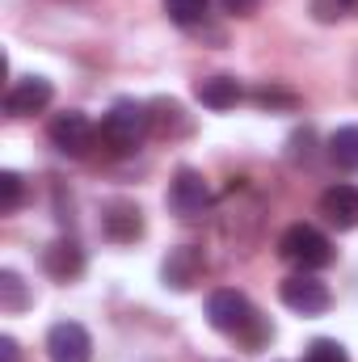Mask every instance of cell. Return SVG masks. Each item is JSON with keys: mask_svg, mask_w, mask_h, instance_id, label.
Instances as JSON below:
<instances>
[{"mask_svg": "<svg viewBox=\"0 0 358 362\" xmlns=\"http://www.w3.org/2000/svg\"><path fill=\"white\" fill-rule=\"evenodd\" d=\"M207 320H211V329H215V333L236 337L249 354H258L270 337H274L270 320L253 308V303H249V295H241V291H232V286L211 291V299H207Z\"/></svg>", "mask_w": 358, "mask_h": 362, "instance_id": "6da1fadb", "label": "cell"}, {"mask_svg": "<svg viewBox=\"0 0 358 362\" xmlns=\"http://www.w3.org/2000/svg\"><path fill=\"white\" fill-rule=\"evenodd\" d=\"M148 131H152V110L139 105V101H131V97H122V101H114V105L105 110L97 135H101V144H105L114 156H127V152H135V148L144 144Z\"/></svg>", "mask_w": 358, "mask_h": 362, "instance_id": "7a4b0ae2", "label": "cell"}, {"mask_svg": "<svg viewBox=\"0 0 358 362\" xmlns=\"http://www.w3.org/2000/svg\"><path fill=\"white\" fill-rule=\"evenodd\" d=\"M278 253H282V262H291L295 270H325L329 262H333V240L321 232V228H312V223H291L287 232H282V240H278Z\"/></svg>", "mask_w": 358, "mask_h": 362, "instance_id": "3957f363", "label": "cell"}, {"mask_svg": "<svg viewBox=\"0 0 358 362\" xmlns=\"http://www.w3.org/2000/svg\"><path fill=\"white\" fill-rule=\"evenodd\" d=\"M47 139H51L64 156L81 160V156H89L93 144H97V127L89 122V114H81V110H64V114H55V118L47 122Z\"/></svg>", "mask_w": 358, "mask_h": 362, "instance_id": "277c9868", "label": "cell"}, {"mask_svg": "<svg viewBox=\"0 0 358 362\" xmlns=\"http://www.w3.org/2000/svg\"><path fill=\"white\" fill-rule=\"evenodd\" d=\"M278 299L291 308V312H299V316H325L329 308H333V295H329V286L316 278V274L299 270L291 274V278H282V286H278Z\"/></svg>", "mask_w": 358, "mask_h": 362, "instance_id": "5b68a950", "label": "cell"}, {"mask_svg": "<svg viewBox=\"0 0 358 362\" xmlns=\"http://www.w3.org/2000/svg\"><path fill=\"white\" fill-rule=\"evenodd\" d=\"M169 206H173V215H181V219H198L211 206L207 177L198 169H178L173 181H169Z\"/></svg>", "mask_w": 358, "mask_h": 362, "instance_id": "8992f818", "label": "cell"}, {"mask_svg": "<svg viewBox=\"0 0 358 362\" xmlns=\"http://www.w3.org/2000/svg\"><path fill=\"white\" fill-rule=\"evenodd\" d=\"M47 358L51 362H93V337L85 325L59 320L47 333Z\"/></svg>", "mask_w": 358, "mask_h": 362, "instance_id": "52a82bcc", "label": "cell"}, {"mask_svg": "<svg viewBox=\"0 0 358 362\" xmlns=\"http://www.w3.org/2000/svg\"><path fill=\"white\" fill-rule=\"evenodd\" d=\"M55 97V85L47 76H21L13 81L8 93H4V114L8 118H30V114H42Z\"/></svg>", "mask_w": 358, "mask_h": 362, "instance_id": "ba28073f", "label": "cell"}, {"mask_svg": "<svg viewBox=\"0 0 358 362\" xmlns=\"http://www.w3.org/2000/svg\"><path fill=\"white\" fill-rule=\"evenodd\" d=\"M101 232L114 245H135L144 236V211L131 198H114V202L101 206Z\"/></svg>", "mask_w": 358, "mask_h": 362, "instance_id": "9c48e42d", "label": "cell"}, {"mask_svg": "<svg viewBox=\"0 0 358 362\" xmlns=\"http://www.w3.org/2000/svg\"><path fill=\"white\" fill-rule=\"evenodd\" d=\"M202 270H207L202 249H198V245H178V249H169V257H165V266H161V278H165L169 291H190V286L202 278Z\"/></svg>", "mask_w": 358, "mask_h": 362, "instance_id": "30bf717a", "label": "cell"}, {"mask_svg": "<svg viewBox=\"0 0 358 362\" xmlns=\"http://www.w3.org/2000/svg\"><path fill=\"white\" fill-rule=\"evenodd\" d=\"M321 215L337 228V232H354L358 228V185L337 181L321 194Z\"/></svg>", "mask_w": 358, "mask_h": 362, "instance_id": "8fae6325", "label": "cell"}, {"mask_svg": "<svg viewBox=\"0 0 358 362\" xmlns=\"http://www.w3.org/2000/svg\"><path fill=\"white\" fill-rule=\"evenodd\" d=\"M42 270L51 274L55 282H72V278H81V270H85V249L76 240L59 236V240H51L42 249Z\"/></svg>", "mask_w": 358, "mask_h": 362, "instance_id": "7c38bea8", "label": "cell"}, {"mask_svg": "<svg viewBox=\"0 0 358 362\" xmlns=\"http://www.w3.org/2000/svg\"><path fill=\"white\" fill-rule=\"evenodd\" d=\"M198 101L207 105V110H232L241 97H245V89H241V81L236 76H207V81H198Z\"/></svg>", "mask_w": 358, "mask_h": 362, "instance_id": "4fadbf2b", "label": "cell"}, {"mask_svg": "<svg viewBox=\"0 0 358 362\" xmlns=\"http://www.w3.org/2000/svg\"><path fill=\"white\" fill-rule=\"evenodd\" d=\"M329 160L346 173H358V127H337L329 135Z\"/></svg>", "mask_w": 358, "mask_h": 362, "instance_id": "5bb4252c", "label": "cell"}, {"mask_svg": "<svg viewBox=\"0 0 358 362\" xmlns=\"http://www.w3.org/2000/svg\"><path fill=\"white\" fill-rule=\"evenodd\" d=\"M30 308V286L17 270H0V312L4 316H17Z\"/></svg>", "mask_w": 358, "mask_h": 362, "instance_id": "9a60e30c", "label": "cell"}, {"mask_svg": "<svg viewBox=\"0 0 358 362\" xmlns=\"http://www.w3.org/2000/svg\"><path fill=\"white\" fill-rule=\"evenodd\" d=\"M207 4H211V0H165V13H169V21H173V25L194 30V25H202V21H207Z\"/></svg>", "mask_w": 358, "mask_h": 362, "instance_id": "2e32d148", "label": "cell"}, {"mask_svg": "<svg viewBox=\"0 0 358 362\" xmlns=\"http://www.w3.org/2000/svg\"><path fill=\"white\" fill-rule=\"evenodd\" d=\"M148 110H152V131H161V135H181V131L190 127V122L181 118L185 110H181L178 101H152Z\"/></svg>", "mask_w": 358, "mask_h": 362, "instance_id": "e0dca14e", "label": "cell"}, {"mask_svg": "<svg viewBox=\"0 0 358 362\" xmlns=\"http://www.w3.org/2000/svg\"><path fill=\"white\" fill-rule=\"evenodd\" d=\"M21 198H25V181L17 177L13 169H4L0 173V215H13L21 206Z\"/></svg>", "mask_w": 358, "mask_h": 362, "instance_id": "ac0fdd59", "label": "cell"}, {"mask_svg": "<svg viewBox=\"0 0 358 362\" xmlns=\"http://www.w3.org/2000/svg\"><path fill=\"white\" fill-rule=\"evenodd\" d=\"M304 362H350L346 358V346L333 341V337H316L308 350H304Z\"/></svg>", "mask_w": 358, "mask_h": 362, "instance_id": "d6986e66", "label": "cell"}, {"mask_svg": "<svg viewBox=\"0 0 358 362\" xmlns=\"http://www.w3.org/2000/svg\"><path fill=\"white\" fill-rule=\"evenodd\" d=\"M350 13V0H312V17L321 21V25H333V21H342Z\"/></svg>", "mask_w": 358, "mask_h": 362, "instance_id": "ffe728a7", "label": "cell"}, {"mask_svg": "<svg viewBox=\"0 0 358 362\" xmlns=\"http://www.w3.org/2000/svg\"><path fill=\"white\" fill-rule=\"evenodd\" d=\"M253 101H258V105H287V110H291V105H295V93L274 89V85H270V89H258V93H253Z\"/></svg>", "mask_w": 358, "mask_h": 362, "instance_id": "44dd1931", "label": "cell"}, {"mask_svg": "<svg viewBox=\"0 0 358 362\" xmlns=\"http://www.w3.org/2000/svg\"><path fill=\"white\" fill-rule=\"evenodd\" d=\"M219 4H224V13H228V17H253L262 0H219Z\"/></svg>", "mask_w": 358, "mask_h": 362, "instance_id": "7402d4cb", "label": "cell"}, {"mask_svg": "<svg viewBox=\"0 0 358 362\" xmlns=\"http://www.w3.org/2000/svg\"><path fill=\"white\" fill-rule=\"evenodd\" d=\"M0 358H4V362H21V350H17V341H13V337H0Z\"/></svg>", "mask_w": 358, "mask_h": 362, "instance_id": "603a6c76", "label": "cell"}, {"mask_svg": "<svg viewBox=\"0 0 358 362\" xmlns=\"http://www.w3.org/2000/svg\"><path fill=\"white\" fill-rule=\"evenodd\" d=\"M350 13H358V0H350Z\"/></svg>", "mask_w": 358, "mask_h": 362, "instance_id": "cb8c5ba5", "label": "cell"}]
</instances>
